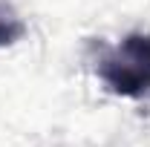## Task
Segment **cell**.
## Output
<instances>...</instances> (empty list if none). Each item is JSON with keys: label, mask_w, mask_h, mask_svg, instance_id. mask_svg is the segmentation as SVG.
I'll return each instance as SVG.
<instances>
[{"label": "cell", "mask_w": 150, "mask_h": 147, "mask_svg": "<svg viewBox=\"0 0 150 147\" xmlns=\"http://www.w3.org/2000/svg\"><path fill=\"white\" fill-rule=\"evenodd\" d=\"M93 69L104 90L118 98H144L150 92V35L130 32L115 43H98Z\"/></svg>", "instance_id": "6da1fadb"}, {"label": "cell", "mask_w": 150, "mask_h": 147, "mask_svg": "<svg viewBox=\"0 0 150 147\" xmlns=\"http://www.w3.org/2000/svg\"><path fill=\"white\" fill-rule=\"evenodd\" d=\"M23 35H26V23L20 20V15L12 6L0 3V49L3 46H15Z\"/></svg>", "instance_id": "7a4b0ae2"}]
</instances>
